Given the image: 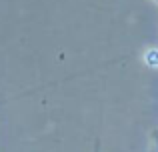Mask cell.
Returning <instances> with one entry per match:
<instances>
[{
	"label": "cell",
	"mask_w": 158,
	"mask_h": 152,
	"mask_svg": "<svg viewBox=\"0 0 158 152\" xmlns=\"http://www.w3.org/2000/svg\"><path fill=\"white\" fill-rule=\"evenodd\" d=\"M156 2H158V0H156Z\"/></svg>",
	"instance_id": "obj_2"
},
{
	"label": "cell",
	"mask_w": 158,
	"mask_h": 152,
	"mask_svg": "<svg viewBox=\"0 0 158 152\" xmlns=\"http://www.w3.org/2000/svg\"><path fill=\"white\" fill-rule=\"evenodd\" d=\"M152 140H154V152H158V130L152 132Z\"/></svg>",
	"instance_id": "obj_1"
}]
</instances>
